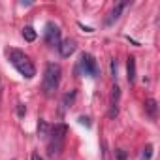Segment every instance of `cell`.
I'll return each mask as SVG.
<instances>
[{
  "instance_id": "6da1fadb",
  "label": "cell",
  "mask_w": 160,
  "mask_h": 160,
  "mask_svg": "<svg viewBox=\"0 0 160 160\" xmlns=\"http://www.w3.org/2000/svg\"><path fill=\"white\" fill-rule=\"evenodd\" d=\"M6 55H8L10 64H12V66H13V68H15L25 79H32V77L36 75V66H34V62L30 60L28 55H25L23 51L13 49V47L6 49Z\"/></svg>"
},
{
  "instance_id": "7a4b0ae2",
  "label": "cell",
  "mask_w": 160,
  "mask_h": 160,
  "mask_svg": "<svg viewBox=\"0 0 160 160\" xmlns=\"http://www.w3.org/2000/svg\"><path fill=\"white\" fill-rule=\"evenodd\" d=\"M66 134H68V126L62 124V122H58V124L49 128V134H47V154L51 158H55V156H58L62 152Z\"/></svg>"
},
{
  "instance_id": "3957f363",
  "label": "cell",
  "mask_w": 160,
  "mask_h": 160,
  "mask_svg": "<svg viewBox=\"0 0 160 160\" xmlns=\"http://www.w3.org/2000/svg\"><path fill=\"white\" fill-rule=\"evenodd\" d=\"M60 75H62V70L58 64L55 62H49L45 66V72H43V83H42V89H43V94L45 96H53L60 85Z\"/></svg>"
},
{
  "instance_id": "277c9868",
  "label": "cell",
  "mask_w": 160,
  "mask_h": 160,
  "mask_svg": "<svg viewBox=\"0 0 160 160\" xmlns=\"http://www.w3.org/2000/svg\"><path fill=\"white\" fill-rule=\"evenodd\" d=\"M79 68H81V72L85 75H91V77H98V73H100L96 58L91 53H81V57H79Z\"/></svg>"
},
{
  "instance_id": "5b68a950",
  "label": "cell",
  "mask_w": 160,
  "mask_h": 160,
  "mask_svg": "<svg viewBox=\"0 0 160 160\" xmlns=\"http://www.w3.org/2000/svg\"><path fill=\"white\" fill-rule=\"evenodd\" d=\"M43 40H45V43L49 47H58V43H60V28H58V25L49 21L45 25V30H43Z\"/></svg>"
},
{
  "instance_id": "8992f818",
  "label": "cell",
  "mask_w": 160,
  "mask_h": 160,
  "mask_svg": "<svg viewBox=\"0 0 160 160\" xmlns=\"http://www.w3.org/2000/svg\"><path fill=\"white\" fill-rule=\"evenodd\" d=\"M119 100H121V87L113 85L111 98H109V119H115L119 115Z\"/></svg>"
},
{
  "instance_id": "52a82bcc",
  "label": "cell",
  "mask_w": 160,
  "mask_h": 160,
  "mask_svg": "<svg viewBox=\"0 0 160 160\" xmlns=\"http://www.w3.org/2000/svg\"><path fill=\"white\" fill-rule=\"evenodd\" d=\"M128 6H130V2H119V4H115V6L111 8V12H109L108 19H106V25H113V23L121 17V13H122Z\"/></svg>"
},
{
  "instance_id": "ba28073f",
  "label": "cell",
  "mask_w": 160,
  "mask_h": 160,
  "mask_svg": "<svg viewBox=\"0 0 160 160\" xmlns=\"http://www.w3.org/2000/svg\"><path fill=\"white\" fill-rule=\"evenodd\" d=\"M75 47H77L75 42H73L72 38H66V40H60V43H58V53H60V57L68 58L70 55H73Z\"/></svg>"
},
{
  "instance_id": "9c48e42d",
  "label": "cell",
  "mask_w": 160,
  "mask_h": 160,
  "mask_svg": "<svg viewBox=\"0 0 160 160\" xmlns=\"http://www.w3.org/2000/svg\"><path fill=\"white\" fill-rule=\"evenodd\" d=\"M75 96H77V92L75 91H70V92H66L64 96H62V100H60V113H64L66 109H70L72 106H73V102H75Z\"/></svg>"
},
{
  "instance_id": "30bf717a",
  "label": "cell",
  "mask_w": 160,
  "mask_h": 160,
  "mask_svg": "<svg viewBox=\"0 0 160 160\" xmlns=\"http://www.w3.org/2000/svg\"><path fill=\"white\" fill-rule=\"evenodd\" d=\"M126 72H128V83H134L136 81V58L134 57H128V62H126Z\"/></svg>"
},
{
  "instance_id": "8fae6325",
  "label": "cell",
  "mask_w": 160,
  "mask_h": 160,
  "mask_svg": "<svg viewBox=\"0 0 160 160\" xmlns=\"http://www.w3.org/2000/svg\"><path fill=\"white\" fill-rule=\"evenodd\" d=\"M145 111H147V115H149L151 119H156L158 104H156V100H154V98H149V100L145 102Z\"/></svg>"
},
{
  "instance_id": "7c38bea8",
  "label": "cell",
  "mask_w": 160,
  "mask_h": 160,
  "mask_svg": "<svg viewBox=\"0 0 160 160\" xmlns=\"http://www.w3.org/2000/svg\"><path fill=\"white\" fill-rule=\"evenodd\" d=\"M49 128H51V126H49V124H47L45 121H42V119H40V122H38V136H42L43 139H47Z\"/></svg>"
},
{
  "instance_id": "4fadbf2b",
  "label": "cell",
  "mask_w": 160,
  "mask_h": 160,
  "mask_svg": "<svg viewBox=\"0 0 160 160\" xmlns=\"http://www.w3.org/2000/svg\"><path fill=\"white\" fill-rule=\"evenodd\" d=\"M23 38H25L27 42H34V40H36V30H34L32 27H25V28H23Z\"/></svg>"
},
{
  "instance_id": "5bb4252c",
  "label": "cell",
  "mask_w": 160,
  "mask_h": 160,
  "mask_svg": "<svg viewBox=\"0 0 160 160\" xmlns=\"http://www.w3.org/2000/svg\"><path fill=\"white\" fill-rule=\"evenodd\" d=\"M151 156H152V145H147L141 151V160H151Z\"/></svg>"
},
{
  "instance_id": "9a60e30c",
  "label": "cell",
  "mask_w": 160,
  "mask_h": 160,
  "mask_svg": "<svg viewBox=\"0 0 160 160\" xmlns=\"http://www.w3.org/2000/svg\"><path fill=\"white\" fill-rule=\"evenodd\" d=\"M79 122H81V124H85L87 128H91V126H92V124H91V119H89V117H83V115L79 117Z\"/></svg>"
},
{
  "instance_id": "2e32d148",
  "label": "cell",
  "mask_w": 160,
  "mask_h": 160,
  "mask_svg": "<svg viewBox=\"0 0 160 160\" xmlns=\"http://www.w3.org/2000/svg\"><path fill=\"white\" fill-rule=\"evenodd\" d=\"M27 113V108H25V104H17V115L19 117H23Z\"/></svg>"
},
{
  "instance_id": "e0dca14e",
  "label": "cell",
  "mask_w": 160,
  "mask_h": 160,
  "mask_svg": "<svg viewBox=\"0 0 160 160\" xmlns=\"http://www.w3.org/2000/svg\"><path fill=\"white\" fill-rule=\"evenodd\" d=\"M115 154H117V160H126V151L119 149V151H115Z\"/></svg>"
},
{
  "instance_id": "ac0fdd59",
  "label": "cell",
  "mask_w": 160,
  "mask_h": 160,
  "mask_svg": "<svg viewBox=\"0 0 160 160\" xmlns=\"http://www.w3.org/2000/svg\"><path fill=\"white\" fill-rule=\"evenodd\" d=\"M111 75L117 77V60H115V58L111 60Z\"/></svg>"
},
{
  "instance_id": "d6986e66",
  "label": "cell",
  "mask_w": 160,
  "mask_h": 160,
  "mask_svg": "<svg viewBox=\"0 0 160 160\" xmlns=\"http://www.w3.org/2000/svg\"><path fill=\"white\" fill-rule=\"evenodd\" d=\"M30 160H42V156H40V152H32V156H30Z\"/></svg>"
},
{
  "instance_id": "ffe728a7",
  "label": "cell",
  "mask_w": 160,
  "mask_h": 160,
  "mask_svg": "<svg viewBox=\"0 0 160 160\" xmlns=\"http://www.w3.org/2000/svg\"><path fill=\"white\" fill-rule=\"evenodd\" d=\"M0 100H2V81H0Z\"/></svg>"
}]
</instances>
